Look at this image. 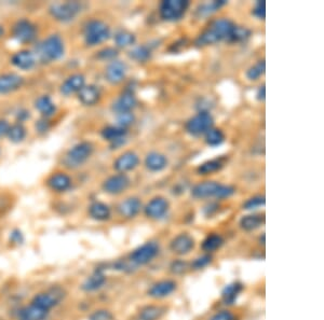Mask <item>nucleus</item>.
<instances>
[{"label":"nucleus","mask_w":324,"mask_h":320,"mask_svg":"<svg viewBox=\"0 0 324 320\" xmlns=\"http://www.w3.org/2000/svg\"><path fill=\"white\" fill-rule=\"evenodd\" d=\"M101 134L105 141L111 142L113 148H118L124 144L128 131L120 126H107L103 129Z\"/></svg>","instance_id":"obj_13"},{"label":"nucleus","mask_w":324,"mask_h":320,"mask_svg":"<svg viewBox=\"0 0 324 320\" xmlns=\"http://www.w3.org/2000/svg\"><path fill=\"white\" fill-rule=\"evenodd\" d=\"M136 37L134 34L128 31H119L115 35V43L118 48H126L135 43Z\"/></svg>","instance_id":"obj_33"},{"label":"nucleus","mask_w":324,"mask_h":320,"mask_svg":"<svg viewBox=\"0 0 324 320\" xmlns=\"http://www.w3.org/2000/svg\"><path fill=\"white\" fill-rule=\"evenodd\" d=\"M265 71H266L265 61H259L246 71V77L251 81L258 80L265 73Z\"/></svg>","instance_id":"obj_39"},{"label":"nucleus","mask_w":324,"mask_h":320,"mask_svg":"<svg viewBox=\"0 0 324 320\" xmlns=\"http://www.w3.org/2000/svg\"><path fill=\"white\" fill-rule=\"evenodd\" d=\"M142 203L137 197H129L125 201L121 202L118 206V212L124 218H134L140 213Z\"/></svg>","instance_id":"obj_23"},{"label":"nucleus","mask_w":324,"mask_h":320,"mask_svg":"<svg viewBox=\"0 0 324 320\" xmlns=\"http://www.w3.org/2000/svg\"><path fill=\"white\" fill-rule=\"evenodd\" d=\"M126 74V65L120 61H113L106 68L105 77L111 84H119L122 82Z\"/></svg>","instance_id":"obj_16"},{"label":"nucleus","mask_w":324,"mask_h":320,"mask_svg":"<svg viewBox=\"0 0 324 320\" xmlns=\"http://www.w3.org/2000/svg\"><path fill=\"white\" fill-rule=\"evenodd\" d=\"M118 56V50L115 48H105L97 53V57L103 61H115Z\"/></svg>","instance_id":"obj_45"},{"label":"nucleus","mask_w":324,"mask_h":320,"mask_svg":"<svg viewBox=\"0 0 324 320\" xmlns=\"http://www.w3.org/2000/svg\"><path fill=\"white\" fill-rule=\"evenodd\" d=\"M85 85V78L83 74L76 73L68 77L61 85V93L66 96L79 93L80 90Z\"/></svg>","instance_id":"obj_21"},{"label":"nucleus","mask_w":324,"mask_h":320,"mask_svg":"<svg viewBox=\"0 0 324 320\" xmlns=\"http://www.w3.org/2000/svg\"><path fill=\"white\" fill-rule=\"evenodd\" d=\"M81 8L82 5L78 1L56 2L50 5L49 12L54 20L67 23L75 20V17L81 12Z\"/></svg>","instance_id":"obj_4"},{"label":"nucleus","mask_w":324,"mask_h":320,"mask_svg":"<svg viewBox=\"0 0 324 320\" xmlns=\"http://www.w3.org/2000/svg\"><path fill=\"white\" fill-rule=\"evenodd\" d=\"M48 185L53 191L64 192L71 188L72 179L65 173H55L48 179Z\"/></svg>","instance_id":"obj_26"},{"label":"nucleus","mask_w":324,"mask_h":320,"mask_svg":"<svg viewBox=\"0 0 324 320\" xmlns=\"http://www.w3.org/2000/svg\"><path fill=\"white\" fill-rule=\"evenodd\" d=\"M188 7L187 0H165L160 4V15L165 21H177L185 15Z\"/></svg>","instance_id":"obj_7"},{"label":"nucleus","mask_w":324,"mask_h":320,"mask_svg":"<svg viewBox=\"0 0 324 320\" xmlns=\"http://www.w3.org/2000/svg\"><path fill=\"white\" fill-rule=\"evenodd\" d=\"M89 213L92 219L96 221H105L111 218V208L102 202H95L90 206Z\"/></svg>","instance_id":"obj_29"},{"label":"nucleus","mask_w":324,"mask_h":320,"mask_svg":"<svg viewBox=\"0 0 324 320\" xmlns=\"http://www.w3.org/2000/svg\"><path fill=\"white\" fill-rule=\"evenodd\" d=\"M159 252V246L157 243L148 242L141 247L135 249L131 253V261L136 265H145L149 263Z\"/></svg>","instance_id":"obj_10"},{"label":"nucleus","mask_w":324,"mask_h":320,"mask_svg":"<svg viewBox=\"0 0 324 320\" xmlns=\"http://www.w3.org/2000/svg\"><path fill=\"white\" fill-rule=\"evenodd\" d=\"M78 98L80 103L85 105V106H93L100 101L101 91L93 84L84 85L78 93Z\"/></svg>","instance_id":"obj_22"},{"label":"nucleus","mask_w":324,"mask_h":320,"mask_svg":"<svg viewBox=\"0 0 324 320\" xmlns=\"http://www.w3.org/2000/svg\"><path fill=\"white\" fill-rule=\"evenodd\" d=\"M211 263V257L210 255H202V257L196 259L195 262L193 263V266L196 270L199 269H203L207 264Z\"/></svg>","instance_id":"obj_47"},{"label":"nucleus","mask_w":324,"mask_h":320,"mask_svg":"<svg viewBox=\"0 0 324 320\" xmlns=\"http://www.w3.org/2000/svg\"><path fill=\"white\" fill-rule=\"evenodd\" d=\"M111 37V29L105 22L101 20H91L84 25L83 38L89 46L101 44Z\"/></svg>","instance_id":"obj_2"},{"label":"nucleus","mask_w":324,"mask_h":320,"mask_svg":"<svg viewBox=\"0 0 324 320\" xmlns=\"http://www.w3.org/2000/svg\"><path fill=\"white\" fill-rule=\"evenodd\" d=\"M138 163H140L138 155L133 152V151H126V152L121 154L119 158L116 160L114 167L117 172L124 174L126 172L134 170L138 165Z\"/></svg>","instance_id":"obj_17"},{"label":"nucleus","mask_w":324,"mask_h":320,"mask_svg":"<svg viewBox=\"0 0 324 320\" xmlns=\"http://www.w3.org/2000/svg\"><path fill=\"white\" fill-rule=\"evenodd\" d=\"M65 46L59 35H51L39 46V57L43 63L60 60L64 55Z\"/></svg>","instance_id":"obj_3"},{"label":"nucleus","mask_w":324,"mask_h":320,"mask_svg":"<svg viewBox=\"0 0 324 320\" xmlns=\"http://www.w3.org/2000/svg\"><path fill=\"white\" fill-rule=\"evenodd\" d=\"M9 129H10V124L8 123V121L0 120V138L3 136H7Z\"/></svg>","instance_id":"obj_52"},{"label":"nucleus","mask_w":324,"mask_h":320,"mask_svg":"<svg viewBox=\"0 0 324 320\" xmlns=\"http://www.w3.org/2000/svg\"><path fill=\"white\" fill-rule=\"evenodd\" d=\"M235 24L227 19H219L214 21L211 26L202 33L198 39L196 40V44L199 46H204L209 44H214L222 40H227L233 33Z\"/></svg>","instance_id":"obj_1"},{"label":"nucleus","mask_w":324,"mask_h":320,"mask_svg":"<svg viewBox=\"0 0 324 320\" xmlns=\"http://www.w3.org/2000/svg\"><path fill=\"white\" fill-rule=\"evenodd\" d=\"M224 244V240L221 235L218 234H211L207 236L202 243V249L206 252H212L219 249Z\"/></svg>","instance_id":"obj_36"},{"label":"nucleus","mask_w":324,"mask_h":320,"mask_svg":"<svg viewBox=\"0 0 324 320\" xmlns=\"http://www.w3.org/2000/svg\"><path fill=\"white\" fill-rule=\"evenodd\" d=\"M224 166V162L222 159H215V160H210L206 161L198 167V172L199 175H210L215 172L221 171Z\"/></svg>","instance_id":"obj_34"},{"label":"nucleus","mask_w":324,"mask_h":320,"mask_svg":"<svg viewBox=\"0 0 324 320\" xmlns=\"http://www.w3.org/2000/svg\"><path fill=\"white\" fill-rule=\"evenodd\" d=\"M3 35H4V29L2 28V26H0V39L3 37Z\"/></svg>","instance_id":"obj_55"},{"label":"nucleus","mask_w":324,"mask_h":320,"mask_svg":"<svg viewBox=\"0 0 324 320\" xmlns=\"http://www.w3.org/2000/svg\"><path fill=\"white\" fill-rule=\"evenodd\" d=\"M24 79L20 74L8 72L0 74V94H9L21 89Z\"/></svg>","instance_id":"obj_14"},{"label":"nucleus","mask_w":324,"mask_h":320,"mask_svg":"<svg viewBox=\"0 0 324 320\" xmlns=\"http://www.w3.org/2000/svg\"><path fill=\"white\" fill-rule=\"evenodd\" d=\"M263 223L264 218L262 216H258V214H248V216H244L240 220V226L247 232L258 229Z\"/></svg>","instance_id":"obj_32"},{"label":"nucleus","mask_w":324,"mask_h":320,"mask_svg":"<svg viewBox=\"0 0 324 320\" xmlns=\"http://www.w3.org/2000/svg\"><path fill=\"white\" fill-rule=\"evenodd\" d=\"M11 63L13 65L21 69V71H30L32 69L35 64H36V58L33 52L28 50H22L16 52V53L11 57Z\"/></svg>","instance_id":"obj_20"},{"label":"nucleus","mask_w":324,"mask_h":320,"mask_svg":"<svg viewBox=\"0 0 324 320\" xmlns=\"http://www.w3.org/2000/svg\"><path fill=\"white\" fill-rule=\"evenodd\" d=\"M241 291H242V284L239 283L230 284L227 287H225V289L223 290V293H222L225 304L233 305L236 302L237 298H238V295L240 294Z\"/></svg>","instance_id":"obj_31"},{"label":"nucleus","mask_w":324,"mask_h":320,"mask_svg":"<svg viewBox=\"0 0 324 320\" xmlns=\"http://www.w3.org/2000/svg\"><path fill=\"white\" fill-rule=\"evenodd\" d=\"M265 203H266L265 196L262 195L254 196L243 204V209H246V211H254V209H257L258 207L264 206Z\"/></svg>","instance_id":"obj_43"},{"label":"nucleus","mask_w":324,"mask_h":320,"mask_svg":"<svg viewBox=\"0 0 324 320\" xmlns=\"http://www.w3.org/2000/svg\"><path fill=\"white\" fill-rule=\"evenodd\" d=\"M225 141V135L222 130L212 129L205 133V142L211 147H216V145L222 144Z\"/></svg>","instance_id":"obj_38"},{"label":"nucleus","mask_w":324,"mask_h":320,"mask_svg":"<svg viewBox=\"0 0 324 320\" xmlns=\"http://www.w3.org/2000/svg\"><path fill=\"white\" fill-rule=\"evenodd\" d=\"M253 14L259 20H265L266 17V2L265 1H257L255 7L253 9Z\"/></svg>","instance_id":"obj_46"},{"label":"nucleus","mask_w":324,"mask_h":320,"mask_svg":"<svg viewBox=\"0 0 324 320\" xmlns=\"http://www.w3.org/2000/svg\"><path fill=\"white\" fill-rule=\"evenodd\" d=\"M106 282V277L102 272L97 271L93 273L89 278L85 279V282L82 284V289L86 292L98 290L103 287V284Z\"/></svg>","instance_id":"obj_30"},{"label":"nucleus","mask_w":324,"mask_h":320,"mask_svg":"<svg viewBox=\"0 0 324 320\" xmlns=\"http://www.w3.org/2000/svg\"><path fill=\"white\" fill-rule=\"evenodd\" d=\"M169 202L164 197H155L146 205L145 214L150 219H160L169 211Z\"/></svg>","instance_id":"obj_15"},{"label":"nucleus","mask_w":324,"mask_h":320,"mask_svg":"<svg viewBox=\"0 0 324 320\" xmlns=\"http://www.w3.org/2000/svg\"><path fill=\"white\" fill-rule=\"evenodd\" d=\"M214 124L213 116L206 111H201L186 123V131L193 136H200L210 131Z\"/></svg>","instance_id":"obj_8"},{"label":"nucleus","mask_w":324,"mask_h":320,"mask_svg":"<svg viewBox=\"0 0 324 320\" xmlns=\"http://www.w3.org/2000/svg\"><path fill=\"white\" fill-rule=\"evenodd\" d=\"M145 165L150 172H161L167 166V159L159 152H150L145 159Z\"/></svg>","instance_id":"obj_27"},{"label":"nucleus","mask_w":324,"mask_h":320,"mask_svg":"<svg viewBox=\"0 0 324 320\" xmlns=\"http://www.w3.org/2000/svg\"><path fill=\"white\" fill-rule=\"evenodd\" d=\"M176 289V284L172 281H162L150 287L148 294L154 299H162L170 295Z\"/></svg>","instance_id":"obj_24"},{"label":"nucleus","mask_w":324,"mask_h":320,"mask_svg":"<svg viewBox=\"0 0 324 320\" xmlns=\"http://www.w3.org/2000/svg\"><path fill=\"white\" fill-rule=\"evenodd\" d=\"M49 129H50V124H49V122L47 121V119H45V118L39 120L36 123V130L40 134L47 133L49 131Z\"/></svg>","instance_id":"obj_50"},{"label":"nucleus","mask_w":324,"mask_h":320,"mask_svg":"<svg viewBox=\"0 0 324 320\" xmlns=\"http://www.w3.org/2000/svg\"><path fill=\"white\" fill-rule=\"evenodd\" d=\"M65 298V291L61 287H53L44 292L38 293L34 296L32 304L36 305L42 310L50 311L51 308L59 305Z\"/></svg>","instance_id":"obj_6"},{"label":"nucleus","mask_w":324,"mask_h":320,"mask_svg":"<svg viewBox=\"0 0 324 320\" xmlns=\"http://www.w3.org/2000/svg\"><path fill=\"white\" fill-rule=\"evenodd\" d=\"M163 310L157 306H148L145 307L141 313V317L143 320H155L161 316Z\"/></svg>","instance_id":"obj_42"},{"label":"nucleus","mask_w":324,"mask_h":320,"mask_svg":"<svg viewBox=\"0 0 324 320\" xmlns=\"http://www.w3.org/2000/svg\"><path fill=\"white\" fill-rule=\"evenodd\" d=\"M251 32L248 31L245 27H240V26H235L233 33H231L230 37L228 39L229 42H240L243 40L247 39L250 37Z\"/></svg>","instance_id":"obj_40"},{"label":"nucleus","mask_w":324,"mask_h":320,"mask_svg":"<svg viewBox=\"0 0 324 320\" xmlns=\"http://www.w3.org/2000/svg\"><path fill=\"white\" fill-rule=\"evenodd\" d=\"M257 100L258 101H265V98H266V89H265V85H262L258 89L257 91Z\"/></svg>","instance_id":"obj_54"},{"label":"nucleus","mask_w":324,"mask_h":320,"mask_svg":"<svg viewBox=\"0 0 324 320\" xmlns=\"http://www.w3.org/2000/svg\"><path fill=\"white\" fill-rule=\"evenodd\" d=\"M130 57L138 63H145L147 62L150 56H152V49L147 45H140L133 49L130 53Z\"/></svg>","instance_id":"obj_37"},{"label":"nucleus","mask_w":324,"mask_h":320,"mask_svg":"<svg viewBox=\"0 0 324 320\" xmlns=\"http://www.w3.org/2000/svg\"><path fill=\"white\" fill-rule=\"evenodd\" d=\"M225 3H226L225 0H219V1L215 0V1H212L211 3L202 4L199 8L198 12L200 15H209L212 14L213 12H215V11H217L219 8H222Z\"/></svg>","instance_id":"obj_41"},{"label":"nucleus","mask_w":324,"mask_h":320,"mask_svg":"<svg viewBox=\"0 0 324 320\" xmlns=\"http://www.w3.org/2000/svg\"><path fill=\"white\" fill-rule=\"evenodd\" d=\"M92 153H93V144L89 142H79L68 150L64 162L67 167L76 168L88 161Z\"/></svg>","instance_id":"obj_5"},{"label":"nucleus","mask_w":324,"mask_h":320,"mask_svg":"<svg viewBox=\"0 0 324 320\" xmlns=\"http://www.w3.org/2000/svg\"><path fill=\"white\" fill-rule=\"evenodd\" d=\"M13 38L20 43H32L37 37V28L31 21L22 19L17 21L12 27Z\"/></svg>","instance_id":"obj_9"},{"label":"nucleus","mask_w":324,"mask_h":320,"mask_svg":"<svg viewBox=\"0 0 324 320\" xmlns=\"http://www.w3.org/2000/svg\"><path fill=\"white\" fill-rule=\"evenodd\" d=\"M221 188L222 184L216 181H204L196 184L192 190V194L196 199H207V197L218 199Z\"/></svg>","instance_id":"obj_12"},{"label":"nucleus","mask_w":324,"mask_h":320,"mask_svg":"<svg viewBox=\"0 0 324 320\" xmlns=\"http://www.w3.org/2000/svg\"><path fill=\"white\" fill-rule=\"evenodd\" d=\"M31 118V114H30V111H27V110H20L19 112H17V115H16V119H17V122H19V123H21V122L23 121H25L27 119H30Z\"/></svg>","instance_id":"obj_53"},{"label":"nucleus","mask_w":324,"mask_h":320,"mask_svg":"<svg viewBox=\"0 0 324 320\" xmlns=\"http://www.w3.org/2000/svg\"><path fill=\"white\" fill-rule=\"evenodd\" d=\"M7 136L10 139V142H12L14 143L22 142L26 137L25 127L23 126L22 123H19V122H17V123H14L13 125H10V129H9Z\"/></svg>","instance_id":"obj_35"},{"label":"nucleus","mask_w":324,"mask_h":320,"mask_svg":"<svg viewBox=\"0 0 324 320\" xmlns=\"http://www.w3.org/2000/svg\"><path fill=\"white\" fill-rule=\"evenodd\" d=\"M211 320H235V316L230 312L222 311L217 313L216 315H214Z\"/></svg>","instance_id":"obj_51"},{"label":"nucleus","mask_w":324,"mask_h":320,"mask_svg":"<svg viewBox=\"0 0 324 320\" xmlns=\"http://www.w3.org/2000/svg\"><path fill=\"white\" fill-rule=\"evenodd\" d=\"M135 121V116L134 114L131 112H121L118 113L117 115V122H118V126L123 127V129H126V127L132 125L134 123Z\"/></svg>","instance_id":"obj_44"},{"label":"nucleus","mask_w":324,"mask_h":320,"mask_svg":"<svg viewBox=\"0 0 324 320\" xmlns=\"http://www.w3.org/2000/svg\"><path fill=\"white\" fill-rule=\"evenodd\" d=\"M35 107H36V109L45 119L50 118V116L53 115L56 111L55 104L48 95H42L38 97L36 102H35Z\"/></svg>","instance_id":"obj_28"},{"label":"nucleus","mask_w":324,"mask_h":320,"mask_svg":"<svg viewBox=\"0 0 324 320\" xmlns=\"http://www.w3.org/2000/svg\"><path fill=\"white\" fill-rule=\"evenodd\" d=\"M136 104L137 100L134 93L130 90H126L119 96L118 100L115 102L113 109L117 113L131 112L132 110L136 107Z\"/></svg>","instance_id":"obj_19"},{"label":"nucleus","mask_w":324,"mask_h":320,"mask_svg":"<svg viewBox=\"0 0 324 320\" xmlns=\"http://www.w3.org/2000/svg\"><path fill=\"white\" fill-rule=\"evenodd\" d=\"M130 185V178L125 174H117L106 179L103 183V190L108 194L118 195L122 193Z\"/></svg>","instance_id":"obj_11"},{"label":"nucleus","mask_w":324,"mask_h":320,"mask_svg":"<svg viewBox=\"0 0 324 320\" xmlns=\"http://www.w3.org/2000/svg\"><path fill=\"white\" fill-rule=\"evenodd\" d=\"M112 314L107 311H97L92 314L90 320H112Z\"/></svg>","instance_id":"obj_49"},{"label":"nucleus","mask_w":324,"mask_h":320,"mask_svg":"<svg viewBox=\"0 0 324 320\" xmlns=\"http://www.w3.org/2000/svg\"><path fill=\"white\" fill-rule=\"evenodd\" d=\"M187 267H188V265L186 262L179 260V261H175L174 263L172 264L171 269H172V272L175 273V274H182V273L186 271Z\"/></svg>","instance_id":"obj_48"},{"label":"nucleus","mask_w":324,"mask_h":320,"mask_svg":"<svg viewBox=\"0 0 324 320\" xmlns=\"http://www.w3.org/2000/svg\"><path fill=\"white\" fill-rule=\"evenodd\" d=\"M194 246H195L194 238L189 234L183 233V234L177 235L174 240L171 242L170 248L174 253L179 254V255H184V254H187L192 251Z\"/></svg>","instance_id":"obj_18"},{"label":"nucleus","mask_w":324,"mask_h":320,"mask_svg":"<svg viewBox=\"0 0 324 320\" xmlns=\"http://www.w3.org/2000/svg\"><path fill=\"white\" fill-rule=\"evenodd\" d=\"M49 312L31 304L23 307L19 312V320H47Z\"/></svg>","instance_id":"obj_25"}]
</instances>
